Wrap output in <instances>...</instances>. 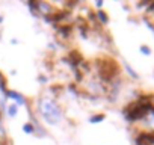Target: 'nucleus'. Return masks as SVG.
I'll use <instances>...</instances> for the list:
<instances>
[{"label":"nucleus","mask_w":154,"mask_h":145,"mask_svg":"<svg viewBox=\"0 0 154 145\" xmlns=\"http://www.w3.org/2000/svg\"><path fill=\"white\" fill-rule=\"evenodd\" d=\"M104 119H106V113H104V112H100V113H92L88 121H89L91 124H100V122H103Z\"/></svg>","instance_id":"12"},{"label":"nucleus","mask_w":154,"mask_h":145,"mask_svg":"<svg viewBox=\"0 0 154 145\" xmlns=\"http://www.w3.org/2000/svg\"><path fill=\"white\" fill-rule=\"evenodd\" d=\"M18 42H20L18 39H12V41H11V44H18Z\"/></svg>","instance_id":"19"},{"label":"nucleus","mask_w":154,"mask_h":145,"mask_svg":"<svg viewBox=\"0 0 154 145\" xmlns=\"http://www.w3.org/2000/svg\"><path fill=\"white\" fill-rule=\"evenodd\" d=\"M122 68H124V71H125V74L131 79V80H139L140 79V76L137 74V71L131 66V65H128V62H125V60H122Z\"/></svg>","instance_id":"10"},{"label":"nucleus","mask_w":154,"mask_h":145,"mask_svg":"<svg viewBox=\"0 0 154 145\" xmlns=\"http://www.w3.org/2000/svg\"><path fill=\"white\" fill-rule=\"evenodd\" d=\"M36 115L50 127L60 125L65 119V110L60 103L48 94H42L35 100Z\"/></svg>","instance_id":"1"},{"label":"nucleus","mask_w":154,"mask_h":145,"mask_svg":"<svg viewBox=\"0 0 154 145\" xmlns=\"http://www.w3.org/2000/svg\"><path fill=\"white\" fill-rule=\"evenodd\" d=\"M95 18H97V23L103 27V26H107L110 23V18H109V14L104 11V9H100V11H95Z\"/></svg>","instance_id":"9"},{"label":"nucleus","mask_w":154,"mask_h":145,"mask_svg":"<svg viewBox=\"0 0 154 145\" xmlns=\"http://www.w3.org/2000/svg\"><path fill=\"white\" fill-rule=\"evenodd\" d=\"M8 118H11V119H14V118H17V115H18V106L15 104V103H12V101H8V104H6V109H5V112H3Z\"/></svg>","instance_id":"11"},{"label":"nucleus","mask_w":154,"mask_h":145,"mask_svg":"<svg viewBox=\"0 0 154 145\" xmlns=\"http://www.w3.org/2000/svg\"><path fill=\"white\" fill-rule=\"evenodd\" d=\"M139 51H140V54H143V56H151L152 54V50H151V47L149 45H146V44H140V47H139Z\"/></svg>","instance_id":"15"},{"label":"nucleus","mask_w":154,"mask_h":145,"mask_svg":"<svg viewBox=\"0 0 154 145\" xmlns=\"http://www.w3.org/2000/svg\"><path fill=\"white\" fill-rule=\"evenodd\" d=\"M21 130H23L24 134H35V127H33V124L30 121L29 122H24L21 125Z\"/></svg>","instance_id":"13"},{"label":"nucleus","mask_w":154,"mask_h":145,"mask_svg":"<svg viewBox=\"0 0 154 145\" xmlns=\"http://www.w3.org/2000/svg\"><path fill=\"white\" fill-rule=\"evenodd\" d=\"M26 6H27V9L30 11V14H32L33 17H36V18L39 17V15H38V5H36V2H27Z\"/></svg>","instance_id":"14"},{"label":"nucleus","mask_w":154,"mask_h":145,"mask_svg":"<svg viewBox=\"0 0 154 145\" xmlns=\"http://www.w3.org/2000/svg\"><path fill=\"white\" fill-rule=\"evenodd\" d=\"M94 6H95V11H100V9H103V6H104V2H103V0H97Z\"/></svg>","instance_id":"17"},{"label":"nucleus","mask_w":154,"mask_h":145,"mask_svg":"<svg viewBox=\"0 0 154 145\" xmlns=\"http://www.w3.org/2000/svg\"><path fill=\"white\" fill-rule=\"evenodd\" d=\"M134 145H154V131L139 130L134 136Z\"/></svg>","instance_id":"6"},{"label":"nucleus","mask_w":154,"mask_h":145,"mask_svg":"<svg viewBox=\"0 0 154 145\" xmlns=\"http://www.w3.org/2000/svg\"><path fill=\"white\" fill-rule=\"evenodd\" d=\"M3 98L6 100V101H12V103H15L18 107L21 106V107H29L30 106V100L24 95V94H21V92H18V91H15V89H8L6 91V94L3 95Z\"/></svg>","instance_id":"5"},{"label":"nucleus","mask_w":154,"mask_h":145,"mask_svg":"<svg viewBox=\"0 0 154 145\" xmlns=\"http://www.w3.org/2000/svg\"><path fill=\"white\" fill-rule=\"evenodd\" d=\"M38 82H39V85L45 86V85H48V77H47L45 74H39V76H38Z\"/></svg>","instance_id":"16"},{"label":"nucleus","mask_w":154,"mask_h":145,"mask_svg":"<svg viewBox=\"0 0 154 145\" xmlns=\"http://www.w3.org/2000/svg\"><path fill=\"white\" fill-rule=\"evenodd\" d=\"M36 5H38V15H39L41 18L50 15V14L56 9V6H54L53 3H50V2H36Z\"/></svg>","instance_id":"7"},{"label":"nucleus","mask_w":154,"mask_h":145,"mask_svg":"<svg viewBox=\"0 0 154 145\" xmlns=\"http://www.w3.org/2000/svg\"><path fill=\"white\" fill-rule=\"evenodd\" d=\"M54 32H56V39L60 42V41H68L72 38L74 35V21L72 23H63V24H57V26H53Z\"/></svg>","instance_id":"4"},{"label":"nucleus","mask_w":154,"mask_h":145,"mask_svg":"<svg viewBox=\"0 0 154 145\" xmlns=\"http://www.w3.org/2000/svg\"><path fill=\"white\" fill-rule=\"evenodd\" d=\"M30 122L33 124V127H35V134L33 136H36V137H45L48 133H47V130H45V127L38 121V118L33 115L32 116V119H30Z\"/></svg>","instance_id":"8"},{"label":"nucleus","mask_w":154,"mask_h":145,"mask_svg":"<svg viewBox=\"0 0 154 145\" xmlns=\"http://www.w3.org/2000/svg\"><path fill=\"white\" fill-rule=\"evenodd\" d=\"M3 21H5V17H3L2 14H0V26H2V24H3Z\"/></svg>","instance_id":"18"},{"label":"nucleus","mask_w":154,"mask_h":145,"mask_svg":"<svg viewBox=\"0 0 154 145\" xmlns=\"http://www.w3.org/2000/svg\"><path fill=\"white\" fill-rule=\"evenodd\" d=\"M91 65L95 69L97 79L106 86H109L113 80L121 77V66L118 60L110 56H100L94 62H91Z\"/></svg>","instance_id":"3"},{"label":"nucleus","mask_w":154,"mask_h":145,"mask_svg":"<svg viewBox=\"0 0 154 145\" xmlns=\"http://www.w3.org/2000/svg\"><path fill=\"white\" fill-rule=\"evenodd\" d=\"M152 98L154 94H139L134 100H131L130 103H127L122 107V115L125 118V121L128 124H140L145 116L148 115V112L151 110L152 104Z\"/></svg>","instance_id":"2"}]
</instances>
